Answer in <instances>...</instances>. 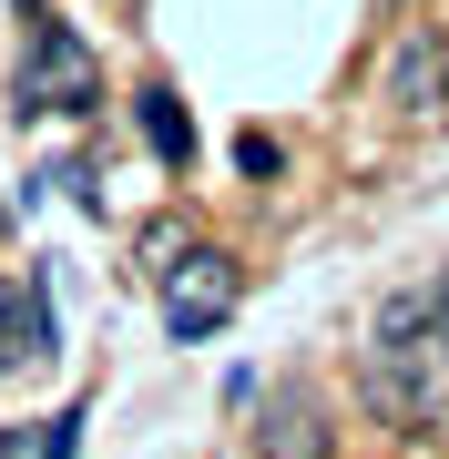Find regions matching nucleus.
I'll return each instance as SVG.
<instances>
[{
	"mask_svg": "<svg viewBox=\"0 0 449 459\" xmlns=\"http://www.w3.org/2000/svg\"><path fill=\"white\" fill-rule=\"evenodd\" d=\"M246 307V265H235L225 246H194L164 276V327H174V347H204V337H225V316Z\"/></svg>",
	"mask_w": 449,
	"mask_h": 459,
	"instance_id": "7ed1b4c3",
	"label": "nucleus"
},
{
	"mask_svg": "<svg viewBox=\"0 0 449 459\" xmlns=\"http://www.w3.org/2000/svg\"><path fill=\"white\" fill-rule=\"evenodd\" d=\"M41 459H82V398L62 419H41Z\"/></svg>",
	"mask_w": 449,
	"mask_h": 459,
	"instance_id": "1a4fd4ad",
	"label": "nucleus"
},
{
	"mask_svg": "<svg viewBox=\"0 0 449 459\" xmlns=\"http://www.w3.org/2000/svg\"><path fill=\"white\" fill-rule=\"evenodd\" d=\"M429 327H439V276L388 286V296H378V316H367V337H378V347H409V337H429Z\"/></svg>",
	"mask_w": 449,
	"mask_h": 459,
	"instance_id": "423d86ee",
	"label": "nucleus"
},
{
	"mask_svg": "<svg viewBox=\"0 0 449 459\" xmlns=\"http://www.w3.org/2000/svg\"><path fill=\"white\" fill-rule=\"evenodd\" d=\"M358 409L378 429H399V439H439L449 429V347H439V327L409 337V347L367 337L358 347Z\"/></svg>",
	"mask_w": 449,
	"mask_h": 459,
	"instance_id": "f257e3e1",
	"label": "nucleus"
},
{
	"mask_svg": "<svg viewBox=\"0 0 449 459\" xmlns=\"http://www.w3.org/2000/svg\"><path fill=\"white\" fill-rule=\"evenodd\" d=\"M0 377H11V347H0Z\"/></svg>",
	"mask_w": 449,
	"mask_h": 459,
	"instance_id": "ddd939ff",
	"label": "nucleus"
},
{
	"mask_svg": "<svg viewBox=\"0 0 449 459\" xmlns=\"http://www.w3.org/2000/svg\"><path fill=\"white\" fill-rule=\"evenodd\" d=\"M439 347H449V276H439Z\"/></svg>",
	"mask_w": 449,
	"mask_h": 459,
	"instance_id": "9b49d317",
	"label": "nucleus"
},
{
	"mask_svg": "<svg viewBox=\"0 0 449 459\" xmlns=\"http://www.w3.org/2000/svg\"><path fill=\"white\" fill-rule=\"evenodd\" d=\"M41 184H62V195H72V204H82V214H102V174H92V164H51Z\"/></svg>",
	"mask_w": 449,
	"mask_h": 459,
	"instance_id": "9d476101",
	"label": "nucleus"
},
{
	"mask_svg": "<svg viewBox=\"0 0 449 459\" xmlns=\"http://www.w3.org/2000/svg\"><path fill=\"white\" fill-rule=\"evenodd\" d=\"M235 174H246V184H276V174H286V143H276L266 123H246V133H235Z\"/></svg>",
	"mask_w": 449,
	"mask_h": 459,
	"instance_id": "6e6552de",
	"label": "nucleus"
},
{
	"mask_svg": "<svg viewBox=\"0 0 449 459\" xmlns=\"http://www.w3.org/2000/svg\"><path fill=\"white\" fill-rule=\"evenodd\" d=\"M11 102L21 113H102V62H92V41L72 31L62 11H41L31 0V31H21V62H11Z\"/></svg>",
	"mask_w": 449,
	"mask_h": 459,
	"instance_id": "f03ea898",
	"label": "nucleus"
},
{
	"mask_svg": "<svg viewBox=\"0 0 449 459\" xmlns=\"http://www.w3.org/2000/svg\"><path fill=\"white\" fill-rule=\"evenodd\" d=\"M419 92H439V41L429 31H409L399 62H388V102H399V113H419Z\"/></svg>",
	"mask_w": 449,
	"mask_h": 459,
	"instance_id": "0eeeda50",
	"label": "nucleus"
},
{
	"mask_svg": "<svg viewBox=\"0 0 449 459\" xmlns=\"http://www.w3.org/2000/svg\"><path fill=\"white\" fill-rule=\"evenodd\" d=\"M134 123H143V143H153V164H164V174L194 164V113H184L174 82H143V92H134Z\"/></svg>",
	"mask_w": 449,
	"mask_h": 459,
	"instance_id": "39448f33",
	"label": "nucleus"
},
{
	"mask_svg": "<svg viewBox=\"0 0 449 459\" xmlns=\"http://www.w3.org/2000/svg\"><path fill=\"white\" fill-rule=\"evenodd\" d=\"M0 459H21V429H0Z\"/></svg>",
	"mask_w": 449,
	"mask_h": 459,
	"instance_id": "f8f14e48",
	"label": "nucleus"
},
{
	"mask_svg": "<svg viewBox=\"0 0 449 459\" xmlns=\"http://www.w3.org/2000/svg\"><path fill=\"white\" fill-rule=\"evenodd\" d=\"M255 459H337V409L307 377H276L255 409Z\"/></svg>",
	"mask_w": 449,
	"mask_h": 459,
	"instance_id": "20e7f679",
	"label": "nucleus"
}]
</instances>
